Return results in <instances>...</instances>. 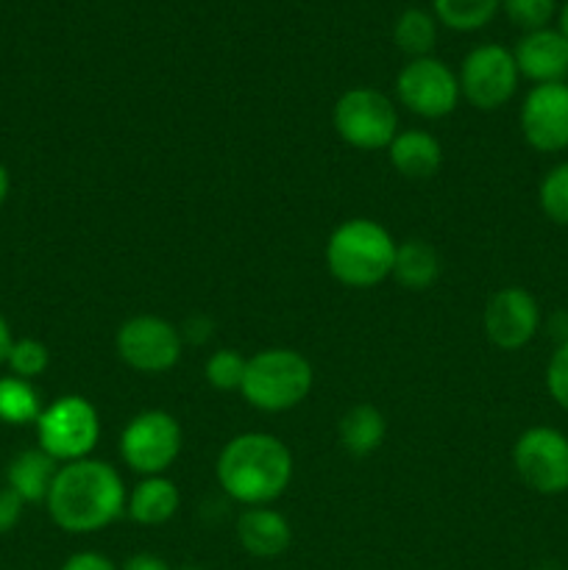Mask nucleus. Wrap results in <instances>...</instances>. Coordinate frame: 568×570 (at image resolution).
Listing matches in <instances>:
<instances>
[{"label": "nucleus", "mask_w": 568, "mask_h": 570, "mask_svg": "<svg viewBox=\"0 0 568 570\" xmlns=\"http://www.w3.org/2000/svg\"><path fill=\"white\" fill-rule=\"evenodd\" d=\"M340 445L349 451L351 456H368L384 443L388 434V423L384 415L371 404H356L340 417Z\"/></svg>", "instance_id": "20"}, {"label": "nucleus", "mask_w": 568, "mask_h": 570, "mask_svg": "<svg viewBox=\"0 0 568 570\" xmlns=\"http://www.w3.org/2000/svg\"><path fill=\"white\" fill-rule=\"evenodd\" d=\"M518 67L512 59V50L499 42L477 45L471 53L462 59L457 81L460 95L479 111H496L510 104L518 89Z\"/></svg>", "instance_id": "7"}, {"label": "nucleus", "mask_w": 568, "mask_h": 570, "mask_svg": "<svg viewBox=\"0 0 568 570\" xmlns=\"http://www.w3.org/2000/svg\"><path fill=\"white\" fill-rule=\"evenodd\" d=\"M178 490L165 476H145L128 495L126 512L143 527H161L178 512Z\"/></svg>", "instance_id": "19"}, {"label": "nucleus", "mask_w": 568, "mask_h": 570, "mask_svg": "<svg viewBox=\"0 0 568 570\" xmlns=\"http://www.w3.org/2000/svg\"><path fill=\"white\" fill-rule=\"evenodd\" d=\"M237 540L256 560H276L290 549L293 529L282 512L271 507H248L237 521Z\"/></svg>", "instance_id": "15"}, {"label": "nucleus", "mask_w": 568, "mask_h": 570, "mask_svg": "<svg viewBox=\"0 0 568 570\" xmlns=\"http://www.w3.org/2000/svg\"><path fill=\"white\" fill-rule=\"evenodd\" d=\"M100 421L95 406L81 395H61L37 417V440L56 462L87 460L98 445Z\"/></svg>", "instance_id": "5"}, {"label": "nucleus", "mask_w": 568, "mask_h": 570, "mask_svg": "<svg viewBox=\"0 0 568 570\" xmlns=\"http://www.w3.org/2000/svg\"><path fill=\"white\" fill-rule=\"evenodd\" d=\"M395 95L401 106L427 120L449 117L462 98L457 72L434 56L407 61L395 78Z\"/></svg>", "instance_id": "10"}, {"label": "nucleus", "mask_w": 568, "mask_h": 570, "mask_svg": "<svg viewBox=\"0 0 568 570\" xmlns=\"http://www.w3.org/2000/svg\"><path fill=\"white\" fill-rule=\"evenodd\" d=\"M42 410L45 406L31 382L20 376H0V423L6 426L37 423Z\"/></svg>", "instance_id": "23"}, {"label": "nucleus", "mask_w": 568, "mask_h": 570, "mask_svg": "<svg viewBox=\"0 0 568 570\" xmlns=\"http://www.w3.org/2000/svg\"><path fill=\"white\" fill-rule=\"evenodd\" d=\"M334 128L351 148L382 150L390 148L399 131V115L393 100L371 87H354L334 104Z\"/></svg>", "instance_id": "6"}, {"label": "nucleus", "mask_w": 568, "mask_h": 570, "mask_svg": "<svg viewBox=\"0 0 568 570\" xmlns=\"http://www.w3.org/2000/svg\"><path fill=\"white\" fill-rule=\"evenodd\" d=\"M546 390L560 410L568 412V343L557 345L546 365Z\"/></svg>", "instance_id": "28"}, {"label": "nucleus", "mask_w": 568, "mask_h": 570, "mask_svg": "<svg viewBox=\"0 0 568 570\" xmlns=\"http://www.w3.org/2000/svg\"><path fill=\"white\" fill-rule=\"evenodd\" d=\"M59 570H120L109 557L98 554V551H78V554L67 557Z\"/></svg>", "instance_id": "30"}, {"label": "nucleus", "mask_w": 568, "mask_h": 570, "mask_svg": "<svg viewBox=\"0 0 568 570\" xmlns=\"http://www.w3.org/2000/svg\"><path fill=\"white\" fill-rule=\"evenodd\" d=\"M549 334L557 340V343H568V312H557L549 321Z\"/></svg>", "instance_id": "32"}, {"label": "nucleus", "mask_w": 568, "mask_h": 570, "mask_svg": "<svg viewBox=\"0 0 568 570\" xmlns=\"http://www.w3.org/2000/svg\"><path fill=\"white\" fill-rule=\"evenodd\" d=\"M245 362L248 360H243L234 348L215 351V354L206 360V367H204V376L206 382H209V387L223 390V393L243 387Z\"/></svg>", "instance_id": "26"}, {"label": "nucleus", "mask_w": 568, "mask_h": 570, "mask_svg": "<svg viewBox=\"0 0 568 570\" xmlns=\"http://www.w3.org/2000/svg\"><path fill=\"white\" fill-rule=\"evenodd\" d=\"M538 204L557 226H568V161L551 167L538 187Z\"/></svg>", "instance_id": "24"}, {"label": "nucleus", "mask_w": 568, "mask_h": 570, "mask_svg": "<svg viewBox=\"0 0 568 570\" xmlns=\"http://www.w3.org/2000/svg\"><path fill=\"white\" fill-rule=\"evenodd\" d=\"M217 482L245 507H267L293 479V454L278 438L265 432L237 434L217 456Z\"/></svg>", "instance_id": "2"}, {"label": "nucleus", "mask_w": 568, "mask_h": 570, "mask_svg": "<svg viewBox=\"0 0 568 570\" xmlns=\"http://www.w3.org/2000/svg\"><path fill=\"white\" fill-rule=\"evenodd\" d=\"M11 345H14V337H11V328H9V323H6V317L0 315V365L9 360Z\"/></svg>", "instance_id": "33"}, {"label": "nucleus", "mask_w": 568, "mask_h": 570, "mask_svg": "<svg viewBox=\"0 0 568 570\" xmlns=\"http://www.w3.org/2000/svg\"><path fill=\"white\" fill-rule=\"evenodd\" d=\"M484 337L501 351H518L540 328V306L532 293L523 287H501L499 293L490 295L482 315Z\"/></svg>", "instance_id": "13"}, {"label": "nucleus", "mask_w": 568, "mask_h": 570, "mask_svg": "<svg viewBox=\"0 0 568 570\" xmlns=\"http://www.w3.org/2000/svg\"><path fill=\"white\" fill-rule=\"evenodd\" d=\"M393 237L388 228L368 217L340 223L326 243V267L340 284L368 289L382 284L393 273L395 262Z\"/></svg>", "instance_id": "3"}, {"label": "nucleus", "mask_w": 568, "mask_h": 570, "mask_svg": "<svg viewBox=\"0 0 568 570\" xmlns=\"http://www.w3.org/2000/svg\"><path fill=\"white\" fill-rule=\"evenodd\" d=\"M557 31L568 39V0L557 9Z\"/></svg>", "instance_id": "35"}, {"label": "nucleus", "mask_w": 568, "mask_h": 570, "mask_svg": "<svg viewBox=\"0 0 568 570\" xmlns=\"http://www.w3.org/2000/svg\"><path fill=\"white\" fill-rule=\"evenodd\" d=\"M518 76L538 83H557L568 78V39L557 28L527 31L512 48Z\"/></svg>", "instance_id": "14"}, {"label": "nucleus", "mask_w": 568, "mask_h": 570, "mask_svg": "<svg viewBox=\"0 0 568 570\" xmlns=\"http://www.w3.org/2000/svg\"><path fill=\"white\" fill-rule=\"evenodd\" d=\"M523 139L538 154L568 150V83H538L527 92L518 115Z\"/></svg>", "instance_id": "12"}, {"label": "nucleus", "mask_w": 568, "mask_h": 570, "mask_svg": "<svg viewBox=\"0 0 568 570\" xmlns=\"http://www.w3.org/2000/svg\"><path fill=\"white\" fill-rule=\"evenodd\" d=\"M59 473V462L42 449H28L17 454L6 468V488L14 490L26 504L48 499L53 479Z\"/></svg>", "instance_id": "17"}, {"label": "nucleus", "mask_w": 568, "mask_h": 570, "mask_svg": "<svg viewBox=\"0 0 568 570\" xmlns=\"http://www.w3.org/2000/svg\"><path fill=\"white\" fill-rule=\"evenodd\" d=\"M9 189H11L9 170H6V167L0 165V206H3V204H6V198H9Z\"/></svg>", "instance_id": "34"}, {"label": "nucleus", "mask_w": 568, "mask_h": 570, "mask_svg": "<svg viewBox=\"0 0 568 570\" xmlns=\"http://www.w3.org/2000/svg\"><path fill=\"white\" fill-rule=\"evenodd\" d=\"M388 154L390 165L410 181H427L443 165V148H440L438 139L427 131H418V128L395 134Z\"/></svg>", "instance_id": "16"}, {"label": "nucleus", "mask_w": 568, "mask_h": 570, "mask_svg": "<svg viewBox=\"0 0 568 570\" xmlns=\"http://www.w3.org/2000/svg\"><path fill=\"white\" fill-rule=\"evenodd\" d=\"M120 570H173V568L167 566V560H161V557L148 554V551H139V554L128 557V560L120 566Z\"/></svg>", "instance_id": "31"}, {"label": "nucleus", "mask_w": 568, "mask_h": 570, "mask_svg": "<svg viewBox=\"0 0 568 570\" xmlns=\"http://www.w3.org/2000/svg\"><path fill=\"white\" fill-rule=\"evenodd\" d=\"M26 501L9 488H0V534H9L20 523Z\"/></svg>", "instance_id": "29"}, {"label": "nucleus", "mask_w": 568, "mask_h": 570, "mask_svg": "<svg viewBox=\"0 0 568 570\" xmlns=\"http://www.w3.org/2000/svg\"><path fill=\"white\" fill-rule=\"evenodd\" d=\"M182 451V426L170 412H139L120 434V456L131 471L161 476Z\"/></svg>", "instance_id": "9"}, {"label": "nucleus", "mask_w": 568, "mask_h": 570, "mask_svg": "<svg viewBox=\"0 0 568 570\" xmlns=\"http://www.w3.org/2000/svg\"><path fill=\"white\" fill-rule=\"evenodd\" d=\"M178 570H200V568H193V566H187V568H178Z\"/></svg>", "instance_id": "36"}, {"label": "nucleus", "mask_w": 568, "mask_h": 570, "mask_svg": "<svg viewBox=\"0 0 568 570\" xmlns=\"http://www.w3.org/2000/svg\"><path fill=\"white\" fill-rule=\"evenodd\" d=\"M393 42L410 59H423L438 45V20L432 11L427 9H410L401 11L393 22Z\"/></svg>", "instance_id": "21"}, {"label": "nucleus", "mask_w": 568, "mask_h": 570, "mask_svg": "<svg viewBox=\"0 0 568 570\" xmlns=\"http://www.w3.org/2000/svg\"><path fill=\"white\" fill-rule=\"evenodd\" d=\"M6 365H9L11 376H20V379H26V382H31V379L42 376V373L48 371V365H50L48 345L39 343V340H31V337L14 340Z\"/></svg>", "instance_id": "25"}, {"label": "nucleus", "mask_w": 568, "mask_h": 570, "mask_svg": "<svg viewBox=\"0 0 568 570\" xmlns=\"http://www.w3.org/2000/svg\"><path fill=\"white\" fill-rule=\"evenodd\" d=\"M312 365L293 348H265L245 362L243 399L262 412H287L312 390Z\"/></svg>", "instance_id": "4"}, {"label": "nucleus", "mask_w": 568, "mask_h": 570, "mask_svg": "<svg viewBox=\"0 0 568 570\" xmlns=\"http://www.w3.org/2000/svg\"><path fill=\"white\" fill-rule=\"evenodd\" d=\"M45 504L61 532L92 534L126 512V484L115 468L87 456L59 468Z\"/></svg>", "instance_id": "1"}, {"label": "nucleus", "mask_w": 568, "mask_h": 570, "mask_svg": "<svg viewBox=\"0 0 568 570\" xmlns=\"http://www.w3.org/2000/svg\"><path fill=\"white\" fill-rule=\"evenodd\" d=\"M512 465L532 493H568V434L551 426L527 429L512 445Z\"/></svg>", "instance_id": "8"}, {"label": "nucleus", "mask_w": 568, "mask_h": 570, "mask_svg": "<svg viewBox=\"0 0 568 570\" xmlns=\"http://www.w3.org/2000/svg\"><path fill=\"white\" fill-rule=\"evenodd\" d=\"M557 0H501V11L512 26L527 31H538V28H549V22L557 17Z\"/></svg>", "instance_id": "27"}, {"label": "nucleus", "mask_w": 568, "mask_h": 570, "mask_svg": "<svg viewBox=\"0 0 568 570\" xmlns=\"http://www.w3.org/2000/svg\"><path fill=\"white\" fill-rule=\"evenodd\" d=\"M443 273V259H440L438 248L427 239H407L395 248L393 273L390 276L412 293H423L432 287Z\"/></svg>", "instance_id": "18"}, {"label": "nucleus", "mask_w": 568, "mask_h": 570, "mask_svg": "<svg viewBox=\"0 0 568 570\" xmlns=\"http://www.w3.org/2000/svg\"><path fill=\"white\" fill-rule=\"evenodd\" d=\"M501 11V0H432V14L449 31L471 33Z\"/></svg>", "instance_id": "22"}, {"label": "nucleus", "mask_w": 568, "mask_h": 570, "mask_svg": "<svg viewBox=\"0 0 568 570\" xmlns=\"http://www.w3.org/2000/svg\"><path fill=\"white\" fill-rule=\"evenodd\" d=\"M117 354L139 373H165L182 360V332L165 317L137 315L117 328Z\"/></svg>", "instance_id": "11"}]
</instances>
